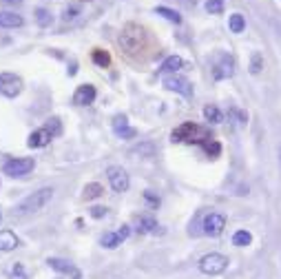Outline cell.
Returning a JSON list of instances; mask_svg holds the SVG:
<instances>
[{"instance_id":"cell-2","label":"cell","mask_w":281,"mask_h":279,"mask_svg":"<svg viewBox=\"0 0 281 279\" xmlns=\"http://www.w3.org/2000/svg\"><path fill=\"white\" fill-rule=\"evenodd\" d=\"M173 142H182V144H201L204 147L206 142H210L213 135L208 129L195 124V122H182L175 131L171 133Z\"/></svg>"},{"instance_id":"cell-27","label":"cell","mask_w":281,"mask_h":279,"mask_svg":"<svg viewBox=\"0 0 281 279\" xmlns=\"http://www.w3.org/2000/svg\"><path fill=\"white\" fill-rule=\"evenodd\" d=\"M44 129L51 133L53 137H55V135H60V133H62V124H60V118H49V120H47V124H44Z\"/></svg>"},{"instance_id":"cell-21","label":"cell","mask_w":281,"mask_h":279,"mask_svg":"<svg viewBox=\"0 0 281 279\" xmlns=\"http://www.w3.org/2000/svg\"><path fill=\"white\" fill-rule=\"evenodd\" d=\"M102 193H104V188L100 186L98 182H91V184H87V186H84V195H82V197L84 199H95V197H100Z\"/></svg>"},{"instance_id":"cell-3","label":"cell","mask_w":281,"mask_h":279,"mask_svg":"<svg viewBox=\"0 0 281 279\" xmlns=\"http://www.w3.org/2000/svg\"><path fill=\"white\" fill-rule=\"evenodd\" d=\"M53 197V188L51 186H44L40 191L31 193L29 197H25L22 202L18 204V208H16V213L18 215H31V213H38V211H42L44 206L51 202Z\"/></svg>"},{"instance_id":"cell-5","label":"cell","mask_w":281,"mask_h":279,"mask_svg":"<svg viewBox=\"0 0 281 279\" xmlns=\"http://www.w3.org/2000/svg\"><path fill=\"white\" fill-rule=\"evenodd\" d=\"M235 76V60L228 53H217L213 60V78L215 80H228Z\"/></svg>"},{"instance_id":"cell-14","label":"cell","mask_w":281,"mask_h":279,"mask_svg":"<svg viewBox=\"0 0 281 279\" xmlns=\"http://www.w3.org/2000/svg\"><path fill=\"white\" fill-rule=\"evenodd\" d=\"M51 133H49L47 129H38V131H33L31 135H29V140H27V144H29L31 149H42V147H47L49 142H51Z\"/></svg>"},{"instance_id":"cell-25","label":"cell","mask_w":281,"mask_h":279,"mask_svg":"<svg viewBox=\"0 0 281 279\" xmlns=\"http://www.w3.org/2000/svg\"><path fill=\"white\" fill-rule=\"evenodd\" d=\"M100 242H102L104 248H117L122 244V239H120V235H117V233H104Z\"/></svg>"},{"instance_id":"cell-12","label":"cell","mask_w":281,"mask_h":279,"mask_svg":"<svg viewBox=\"0 0 281 279\" xmlns=\"http://www.w3.org/2000/svg\"><path fill=\"white\" fill-rule=\"evenodd\" d=\"M95 87L93 85H80L76 89V93H73V104H78V107H87V104H93L95 100Z\"/></svg>"},{"instance_id":"cell-37","label":"cell","mask_w":281,"mask_h":279,"mask_svg":"<svg viewBox=\"0 0 281 279\" xmlns=\"http://www.w3.org/2000/svg\"><path fill=\"white\" fill-rule=\"evenodd\" d=\"M0 3H5V5H20L22 0H0Z\"/></svg>"},{"instance_id":"cell-23","label":"cell","mask_w":281,"mask_h":279,"mask_svg":"<svg viewBox=\"0 0 281 279\" xmlns=\"http://www.w3.org/2000/svg\"><path fill=\"white\" fill-rule=\"evenodd\" d=\"M157 222L153 220V217H142L137 224V233H157Z\"/></svg>"},{"instance_id":"cell-9","label":"cell","mask_w":281,"mask_h":279,"mask_svg":"<svg viewBox=\"0 0 281 279\" xmlns=\"http://www.w3.org/2000/svg\"><path fill=\"white\" fill-rule=\"evenodd\" d=\"M106 177L111 182V188L115 193H126L128 191V175L122 166H109L106 169Z\"/></svg>"},{"instance_id":"cell-31","label":"cell","mask_w":281,"mask_h":279,"mask_svg":"<svg viewBox=\"0 0 281 279\" xmlns=\"http://www.w3.org/2000/svg\"><path fill=\"white\" fill-rule=\"evenodd\" d=\"M9 277L11 279H27V272H25V266L22 264H14L9 270Z\"/></svg>"},{"instance_id":"cell-24","label":"cell","mask_w":281,"mask_h":279,"mask_svg":"<svg viewBox=\"0 0 281 279\" xmlns=\"http://www.w3.org/2000/svg\"><path fill=\"white\" fill-rule=\"evenodd\" d=\"M250 242H252V235H250L248 231H237L233 235V244H235V246H239V248L250 246Z\"/></svg>"},{"instance_id":"cell-30","label":"cell","mask_w":281,"mask_h":279,"mask_svg":"<svg viewBox=\"0 0 281 279\" xmlns=\"http://www.w3.org/2000/svg\"><path fill=\"white\" fill-rule=\"evenodd\" d=\"M206 11H208V14H222L224 0H206Z\"/></svg>"},{"instance_id":"cell-32","label":"cell","mask_w":281,"mask_h":279,"mask_svg":"<svg viewBox=\"0 0 281 279\" xmlns=\"http://www.w3.org/2000/svg\"><path fill=\"white\" fill-rule=\"evenodd\" d=\"M78 14H80V9H78V7H66V9L62 11V18L69 22V20H76Z\"/></svg>"},{"instance_id":"cell-29","label":"cell","mask_w":281,"mask_h":279,"mask_svg":"<svg viewBox=\"0 0 281 279\" xmlns=\"http://www.w3.org/2000/svg\"><path fill=\"white\" fill-rule=\"evenodd\" d=\"M204 151L210 155V158H217V155L222 153V144H219L217 140H210V142H206V144H204Z\"/></svg>"},{"instance_id":"cell-15","label":"cell","mask_w":281,"mask_h":279,"mask_svg":"<svg viewBox=\"0 0 281 279\" xmlns=\"http://www.w3.org/2000/svg\"><path fill=\"white\" fill-rule=\"evenodd\" d=\"M22 16L14 14V11H0V27L3 29H16V27H22Z\"/></svg>"},{"instance_id":"cell-19","label":"cell","mask_w":281,"mask_h":279,"mask_svg":"<svg viewBox=\"0 0 281 279\" xmlns=\"http://www.w3.org/2000/svg\"><path fill=\"white\" fill-rule=\"evenodd\" d=\"M155 14H157V16H164V18H166L168 22H175V25H179V22H182V16H179L175 9H168V7H155Z\"/></svg>"},{"instance_id":"cell-8","label":"cell","mask_w":281,"mask_h":279,"mask_svg":"<svg viewBox=\"0 0 281 279\" xmlns=\"http://www.w3.org/2000/svg\"><path fill=\"white\" fill-rule=\"evenodd\" d=\"M201 228H204V235L219 237L224 233V228H226V217H224L222 213H208L204 217V224H201Z\"/></svg>"},{"instance_id":"cell-20","label":"cell","mask_w":281,"mask_h":279,"mask_svg":"<svg viewBox=\"0 0 281 279\" xmlns=\"http://www.w3.org/2000/svg\"><path fill=\"white\" fill-rule=\"evenodd\" d=\"M228 27H230V31H233V33H241L246 29L244 16H241V14H233V16H230V20H228Z\"/></svg>"},{"instance_id":"cell-13","label":"cell","mask_w":281,"mask_h":279,"mask_svg":"<svg viewBox=\"0 0 281 279\" xmlns=\"http://www.w3.org/2000/svg\"><path fill=\"white\" fill-rule=\"evenodd\" d=\"M113 131H115V135H120L122 140H133L137 135V131L128 126L126 115H115L113 118Z\"/></svg>"},{"instance_id":"cell-6","label":"cell","mask_w":281,"mask_h":279,"mask_svg":"<svg viewBox=\"0 0 281 279\" xmlns=\"http://www.w3.org/2000/svg\"><path fill=\"white\" fill-rule=\"evenodd\" d=\"M22 78L16 74H0V93L5 98H18L22 93Z\"/></svg>"},{"instance_id":"cell-34","label":"cell","mask_w":281,"mask_h":279,"mask_svg":"<svg viewBox=\"0 0 281 279\" xmlns=\"http://www.w3.org/2000/svg\"><path fill=\"white\" fill-rule=\"evenodd\" d=\"M153 151H155V149H153V144H144V147L133 149V151H131V155H137V153H139V155H142V153H153Z\"/></svg>"},{"instance_id":"cell-10","label":"cell","mask_w":281,"mask_h":279,"mask_svg":"<svg viewBox=\"0 0 281 279\" xmlns=\"http://www.w3.org/2000/svg\"><path fill=\"white\" fill-rule=\"evenodd\" d=\"M164 87L168 89V91H175V93H179V96H184V98H193V85H190L186 78H182V76L164 78Z\"/></svg>"},{"instance_id":"cell-17","label":"cell","mask_w":281,"mask_h":279,"mask_svg":"<svg viewBox=\"0 0 281 279\" xmlns=\"http://www.w3.org/2000/svg\"><path fill=\"white\" fill-rule=\"evenodd\" d=\"M182 58L179 55H171V58H166L164 60V64L160 66V71L162 74H173V71H177V69H182Z\"/></svg>"},{"instance_id":"cell-11","label":"cell","mask_w":281,"mask_h":279,"mask_svg":"<svg viewBox=\"0 0 281 279\" xmlns=\"http://www.w3.org/2000/svg\"><path fill=\"white\" fill-rule=\"evenodd\" d=\"M47 264L51 266V268L55 272H62V275H69L71 279H82V272L76 268V266L71 264V261H66V259H60V257H49L47 259Z\"/></svg>"},{"instance_id":"cell-36","label":"cell","mask_w":281,"mask_h":279,"mask_svg":"<svg viewBox=\"0 0 281 279\" xmlns=\"http://www.w3.org/2000/svg\"><path fill=\"white\" fill-rule=\"evenodd\" d=\"M115 233H117V235H120V239H122V242H124V239L128 237V233H131V228H128V226L124 224V226L120 228V231H115Z\"/></svg>"},{"instance_id":"cell-7","label":"cell","mask_w":281,"mask_h":279,"mask_svg":"<svg viewBox=\"0 0 281 279\" xmlns=\"http://www.w3.org/2000/svg\"><path fill=\"white\" fill-rule=\"evenodd\" d=\"M33 166H36V162H33L31 158H14V160L5 162L3 171H5V175L22 177V175H27L29 171H33Z\"/></svg>"},{"instance_id":"cell-22","label":"cell","mask_w":281,"mask_h":279,"mask_svg":"<svg viewBox=\"0 0 281 279\" xmlns=\"http://www.w3.org/2000/svg\"><path fill=\"white\" fill-rule=\"evenodd\" d=\"M204 118L208 122H213V124H219V122L224 120V115H222V111H219L215 104H208V107L204 109Z\"/></svg>"},{"instance_id":"cell-26","label":"cell","mask_w":281,"mask_h":279,"mask_svg":"<svg viewBox=\"0 0 281 279\" xmlns=\"http://www.w3.org/2000/svg\"><path fill=\"white\" fill-rule=\"evenodd\" d=\"M51 14H49V11L47 9H42V7H38L36 9V22H38V25H40V27H49V25H51Z\"/></svg>"},{"instance_id":"cell-1","label":"cell","mask_w":281,"mask_h":279,"mask_svg":"<svg viewBox=\"0 0 281 279\" xmlns=\"http://www.w3.org/2000/svg\"><path fill=\"white\" fill-rule=\"evenodd\" d=\"M117 42H120L122 51H124L128 58H137L142 51H149V33H146L144 27L133 25V22L124 25V29L120 31Z\"/></svg>"},{"instance_id":"cell-33","label":"cell","mask_w":281,"mask_h":279,"mask_svg":"<svg viewBox=\"0 0 281 279\" xmlns=\"http://www.w3.org/2000/svg\"><path fill=\"white\" fill-rule=\"evenodd\" d=\"M144 197H146V202H149L151 206H155V208L160 206V197H157V195H155L153 191H146V193H144Z\"/></svg>"},{"instance_id":"cell-28","label":"cell","mask_w":281,"mask_h":279,"mask_svg":"<svg viewBox=\"0 0 281 279\" xmlns=\"http://www.w3.org/2000/svg\"><path fill=\"white\" fill-rule=\"evenodd\" d=\"M261 69H263V58H261L259 51H255V53H252V58H250V74L257 76Z\"/></svg>"},{"instance_id":"cell-16","label":"cell","mask_w":281,"mask_h":279,"mask_svg":"<svg viewBox=\"0 0 281 279\" xmlns=\"http://www.w3.org/2000/svg\"><path fill=\"white\" fill-rule=\"evenodd\" d=\"M20 246V239L16 237V233H11V231H0V250H14V248H18Z\"/></svg>"},{"instance_id":"cell-18","label":"cell","mask_w":281,"mask_h":279,"mask_svg":"<svg viewBox=\"0 0 281 279\" xmlns=\"http://www.w3.org/2000/svg\"><path fill=\"white\" fill-rule=\"evenodd\" d=\"M91 60H93V62L98 64V66H102V69L111 64V55L106 53L104 49H93V51H91Z\"/></svg>"},{"instance_id":"cell-35","label":"cell","mask_w":281,"mask_h":279,"mask_svg":"<svg viewBox=\"0 0 281 279\" xmlns=\"http://www.w3.org/2000/svg\"><path fill=\"white\" fill-rule=\"evenodd\" d=\"M91 215L95 217V220H100V217L106 215V208H104V206H93V208H91Z\"/></svg>"},{"instance_id":"cell-38","label":"cell","mask_w":281,"mask_h":279,"mask_svg":"<svg viewBox=\"0 0 281 279\" xmlns=\"http://www.w3.org/2000/svg\"><path fill=\"white\" fill-rule=\"evenodd\" d=\"M0 222H3V213H0Z\"/></svg>"},{"instance_id":"cell-4","label":"cell","mask_w":281,"mask_h":279,"mask_svg":"<svg viewBox=\"0 0 281 279\" xmlns=\"http://www.w3.org/2000/svg\"><path fill=\"white\" fill-rule=\"evenodd\" d=\"M228 257L222 253H210V255H204V257L199 259V270L204 272V275H222L224 270L228 268Z\"/></svg>"}]
</instances>
